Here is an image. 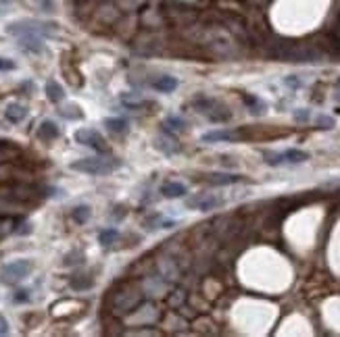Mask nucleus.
<instances>
[{
	"label": "nucleus",
	"mask_w": 340,
	"mask_h": 337,
	"mask_svg": "<svg viewBox=\"0 0 340 337\" xmlns=\"http://www.w3.org/2000/svg\"><path fill=\"white\" fill-rule=\"evenodd\" d=\"M119 167H121V161L107 158V156H92V158H82V161L71 163L73 171L88 173V175H109Z\"/></svg>",
	"instance_id": "nucleus-1"
},
{
	"label": "nucleus",
	"mask_w": 340,
	"mask_h": 337,
	"mask_svg": "<svg viewBox=\"0 0 340 337\" xmlns=\"http://www.w3.org/2000/svg\"><path fill=\"white\" fill-rule=\"evenodd\" d=\"M142 302V294L134 287H125L121 291H115V294L111 296V312L115 316H124L127 312H132V310Z\"/></svg>",
	"instance_id": "nucleus-2"
},
{
	"label": "nucleus",
	"mask_w": 340,
	"mask_h": 337,
	"mask_svg": "<svg viewBox=\"0 0 340 337\" xmlns=\"http://www.w3.org/2000/svg\"><path fill=\"white\" fill-rule=\"evenodd\" d=\"M194 109L200 111V112H205L209 117V121H213V123H228L230 117H232L230 109H225V106H221L217 100H211V98H198V100H194Z\"/></svg>",
	"instance_id": "nucleus-3"
},
{
	"label": "nucleus",
	"mask_w": 340,
	"mask_h": 337,
	"mask_svg": "<svg viewBox=\"0 0 340 337\" xmlns=\"http://www.w3.org/2000/svg\"><path fill=\"white\" fill-rule=\"evenodd\" d=\"M11 35H25V33H36V35H50L55 33V25L52 23H40V21H17L6 28Z\"/></svg>",
	"instance_id": "nucleus-4"
},
{
	"label": "nucleus",
	"mask_w": 340,
	"mask_h": 337,
	"mask_svg": "<svg viewBox=\"0 0 340 337\" xmlns=\"http://www.w3.org/2000/svg\"><path fill=\"white\" fill-rule=\"evenodd\" d=\"M265 156V163L272 165V167H280V165H286V163H305L309 158L307 152L303 150H296V148H288L284 152H263Z\"/></svg>",
	"instance_id": "nucleus-5"
},
{
	"label": "nucleus",
	"mask_w": 340,
	"mask_h": 337,
	"mask_svg": "<svg viewBox=\"0 0 340 337\" xmlns=\"http://www.w3.org/2000/svg\"><path fill=\"white\" fill-rule=\"evenodd\" d=\"M31 269H33V264L30 260H15V262H8L2 269L0 277H2L4 283L13 285V283H19L21 279L28 277V275L31 273Z\"/></svg>",
	"instance_id": "nucleus-6"
},
{
	"label": "nucleus",
	"mask_w": 340,
	"mask_h": 337,
	"mask_svg": "<svg viewBox=\"0 0 340 337\" xmlns=\"http://www.w3.org/2000/svg\"><path fill=\"white\" fill-rule=\"evenodd\" d=\"M75 141H77V144H82V146L94 148L98 154H107L109 152V146H107V141H104V138L98 134V131H94V129L75 131Z\"/></svg>",
	"instance_id": "nucleus-7"
},
{
	"label": "nucleus",
	"mask_w": 340,
	"mask_h": 337,
	"mask_svg": "<svg viewBox=\"0 0 340 337\" xmlns=\"http://www.w3.org/2000/svg\"><path fill=\"white\" fill-rule=\"evenodd\" d=\"M221 204L219 198L211 196V194H200V196H194V198H188L186 200V206L188 208H196V210H213Z\"/></svg>",
	"instance_id": "nucleus-8"
},
{
	"label": "nucleus",
	"mask_w": 340,
	"mask_h": 337,
	"mask_svg": "<svg viewBox=\"0 0 340 337\" xmlns=\"http://www.w3.org/2000/svg\"><path fill=\"white\" fill-rule=\"evenodd\" d=\"M19 46L23 50H30V52H42L44 44H42V35L25 33V35H19Z\"/></svg>",
	"instance_id": "nucleus-9"
},
{
	"label": "nucleus",
	"mask_w": 340,
	"mask_h": 337,
	"mask_svg": "<svg viewBox=\"0 0 340 337\" xmlns=\"http://www.w3.org/2000/svg\"><path fill=\"white\" fill-rule=\"evenodd\" d=\"M205 181L211 183V185H232V183L244 181V177L242 175H228V173H211V175H207Z\"/></svg>",
	"instance_id": "nucleus-10"
},
{
	"label": "nucleus",
	"mask_w": 340,
	"mask_h": 337,
	"mask_svg": "<svg viewBox=\"0 0 340 337\" xmlns=\"http://www.w3.org/2000/svg\"><path fill=\"white\" fill-rule=\"evenodd\" d=\"M186 185L184 183H178V181H167L161 185V194L165 198H182L186 196Z\"/></svg>",
	"instance_id": "nucleus-11"
},
{
	"label": "nucleus",
	"mask_w": 340,
	"mask_h": 337,
	"mask_svg": "<svg viewBox=\"0 0 340 337\" xmlns=\"http://www.w3.org/2000/svg\"><path fill=\"white\" fill-rule=\"evenodd\" d=\"M4 117L11 121V123H21L25 117H28V109L25 106H21V104H8L6 106V111H4Z\"/></svg>",
	"instance_id": "nucleus-12"
},
{
	"label": "nucleus",
	"mask_w": 340,
	"mask_h": 337,
	"mask_svg": "<svg viewBox=\"0 0 340 337\" xmlns=\"http://www.w3.org/2000/svg\"><path fill=\"white\" fill-rule=\"evenodd\" d=\"M38 136H40L42 140H46V141L57 140V138H59V127H57L52 121H44V123L40 125V129H38Z\"/></svg>",
	"instance_id": "nucleus-13"
},
{
	"label": "nucleus",
	"mask_w": 340,
	"mask_h": 337,
	"mask_svg": "<svg viewBox=\"0 0 340 337\" xmlns=\"http://www.w3.org/2000/svg\"><path fill=\"white\" fill-rule=\"evenodd\" d=\"M46 96H48V100L50 102H61V100H63L65 98V92H63V87H61L57 82H55V79H50V82L46 84Z\"/></svg>",
	"instance_id": "nucleus-14"
},
{
	"label": "nucleus",
	"mask_w": 340,
	"mask_h": 337,
	"mask_svg": "<svg viewBox=\"0 0 340 337\" xmlns=\"http://www.w3.org/2000/svg\"><path fill=\"white\" fill-rule=\"evenodd\" d=\"M153 87L155 90H159V92H173L178 87V79L176 77H159L156 79V82L153 84Z\"/></svg>",
	"instance_id": "nucleus-15"
},
{
	"label": "nucleus",
	"mask_w": 340,
	"mask_h": 337,
	"mask_svg": "<svg viewBox=\"0 0 340 337\" xmlns=\"http://www.w3.org/2000/svg\"><path fill=\"white\" fill-rule=\"evenodd\" d=\"M186 127V121L180 119V117H167L163 123V129L165 131H182Z\"/></svg>",
	"instance_id": "nucleus-16"
},
{
	"label": "nucleus",
	"mask_w": 340,
	"mask_h": 337,
	"mask_svg": "<svg viewBox=\"0 0 340 337\" xmlns=\"http://www.w3.org/2000/svg\"><path fill=\"white\" fill-rule=\"evenodd\" d=\"M117 239H119L117 229H104V231H100V235H98V242L102 246H111V244H115Z\"/></svg>",
	"instance_id": "nucleus-17"
},
{
	"label": "nucleus",
	"mask_w": 340,
	"mask_h": 337,
	"mask_svg": "<svg viewBox=\"0 0 340 337\" xmlns=\"http://www.w3.org/2000/svg\"><path fill=\"white\" fill-rule=\"evenodd\" d=\"M71 217H73V221H75L77 225H84L86 221L90 219V208L88 206H77V208H73Z\"/></svg>",
	"instance_id": "nucleus-18"
},
{
	"label": "nucleus",
	"mask_w": 340,
	"mask_h": 337,
	"mask_svg": "<svg viewBox=\"0 0 340 337\" xmlns=\"http://www.w3.org/2000/svg\"><path fill=\"white\" fill-rule=\"evenodd\" d=\"M242 100H244V104H248L250 109H252V112H263L265 111V102H261L259 98H255V96H248V94H244L242 96Z\"/></svg>",
	"instance_id": "nucleus-19"
},
{
	"label": "nucleus",
	"mask_w": 340,
	"mask_h": 337,
	"mask_svg": "<svg viewBox=\"0 0 340 337\" xmlns=\"http://www.w3.org/2000/svg\"><path fill=\"white\" fill-rule=\"evenodd\" d=\"M104 125H107L111 131H115V134H121V131L127 129L125 119H107V121H104Z\"/></svg>",
	"instance_id": "nucleus-20"
},
{
	"label": "nucleus",
	"mask_w": 340,
	"mask_h": 337,
	"mask_svg": "<svg viewBox=\"0 0 340 337\" xmlns=\"http://www.w3.org/2000/svg\"><path fill=\"white\" fill-rule=\"evenodd\" d=\"M234 136L228 134V131H209V134L203 136V141H219V140H232Z\"/></svg>",
	"instance_id": "nucleus-21"
},
{
	"label": "nucleus",
	"mask_w": 340,
	"mask_h": 337,
	"mask_svg": "<svg viewBox=\"0 0 340 337\" xmlns=\"http://www.w3.org/2000/svg\"><path fill=\"white\" fill-rule=\"evenodd\" d=\"M71 287L82 291V289H88L92 287V279L90 277H77V279H71Z\"/></svg>",
	"instance_id": "nucleus-22"
},
{
	"label": "nucleus",
	"mask_w": 340,
	"mask_h": 337,
	"mask_svg": "<svg viewBox=\"0 0 340 337\" xmlns=\"http://www.w3.org/2000/svg\"><path fill=\"white\" fill-rule=\"evenodd\" d=\"M317 125H321L324 129H332L334 127V119L326 117V114H321V117H317Z\"/></svg>",
	"instance_id": "nucleus-23"
},
{
	"label": "nucleus",
	"mask_w": 340,
	"mask_h": 337,
	"mask_svg": "<svg viewBox=\"0 0 340 337\" xmlns=\"http://www.w3.org/2000/svg\"><path fill=\"white\" fill-rule=\"evenodd\" d=\"M13 300H15V302H28V300H30V291L28 289H19Z\"/></svg>",
	"instance_id": "nucleus-24"
},
{
	"label": "nucleus",
	"mask_w": 340,
	"mask_h": 337,
	"mask_svg": "<svg viewBox=\"0 0 340 337\" xmlns=\"http://www.w3.org/2000/svg\"><path fill=\"white\" fill-rule=\"evenodd\" d=\"M11 69H15V63H13V60L0 58V71H11Z\"/></svg>",
	"instance_id": "nucleus-25"
},
{
	"label": "nucleus",
	"mask_w": 340,
	"mask_h": 337,
	"mask_svg": "<svg viewBox=\"0 0 340 337\" xmlns=\"http://www.w3.org/2000/svg\"><path fill=\"white\" fill-rule=\"evenodd\" d=\"M294 119H296V121H307V119H309V111H305V109L296 111V112H294Z\"/></svg>",
	"instance_id": "nucleus-26"
},
{
	"label": "nucleus",
	"mask_w": 340,
	"mask_h": 337,
	"mask_svg": "<svg viewBox=\"0 0 340 337\" xmlns=\"http://www.w3.org/2000/svg\"><path fill=\"white\" fill-rule=\"evenodd\" d=\"M38 6L42 11H52V0H38Z\"/></svg>",
	"instance_id": "nucleus-27"
},
{
	"label": "nucleus",
	"mask_w": 340,
	"mask_h": 337,
	"mask_svg": "<svg viewBox=\"0 0 340 337\" xmlns=\"http://www.w3.org/2000/svg\"><path fill=\"white\" fill-rule=\"evenodd\" d=\"M8 333V323H6V318L0 314V335H6Z\"/></svg>",
	"instance_id": "nucleus-28"
},
{
	"label": "nucleus",
	"mask_w": 340,
	"mask_h": 337,
	"mask_svg": "<svg viewBox=\"0 0 340 337\" xmlns=\"http://www.w3.org/2000/svg\"><path fill=\"white\" fill-rule=\"evenodd\" d=\"M13 152H15V150H13ZM8 156H11V150H6V148H0V163H4Z\"/></svg>",
	"instance_id": "nucleus-29"
},
{
	"label": "nucleus",
	"mask_w": 340,
	"mask_h": 337,
	"mask_svg": "<svg viewBox=\"0 0 340 337\" xmlns=\"http://www.w3.org/2000/svg\"><path fill=\"white\" fill-rule=\"evenodd\" d=\"M286 85H288V87H301V82H299V79L288 77V79H286Z\"/></svg>",
	"instance_id": "nucleus-30"
},
{
	"label": "nucleus",
	"mask_w": 340,
	"mask_h": 337,
	"mask_svg": "<svg viewBox=\"0 0 340 337\" xmlns=\"http://www.w3.org/2000/svg\"><path fill=\"white\" fill-rule=\"evenodd\" d=\"M182 300H184V296H173V298H171V304H180Z\"/></svg>",
	"instance_id": "nucleus-31"
},
{
	"label": "nucleus",
	"mask_w": 340,
	"mask_h": 337,
	"mask_svg": "<svg viewBox=\"0 0 340 337\" xmlns=\"http://www.w3.org/2000/svg\"><path fill=\"white\" fill-rule=\"evenodd\" d=\"M77 2H84V0H77Z\"/></svg>",
	"instance_id": "nucleus-32"
}]
</instances>
